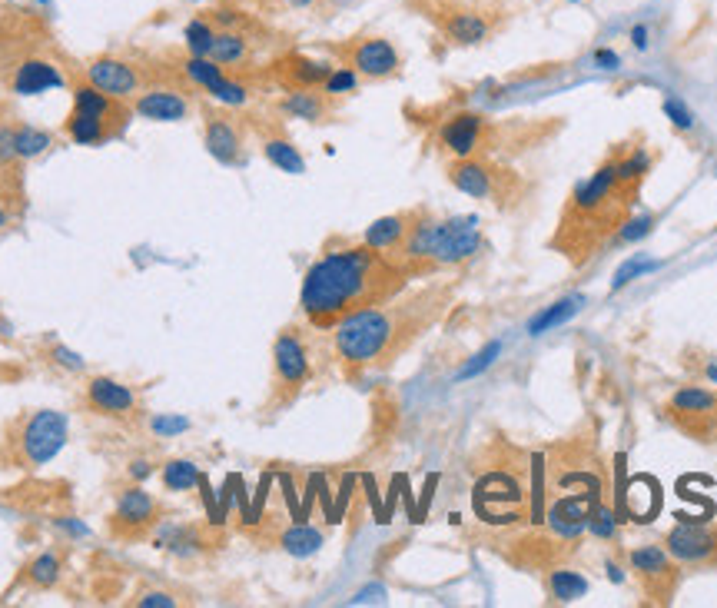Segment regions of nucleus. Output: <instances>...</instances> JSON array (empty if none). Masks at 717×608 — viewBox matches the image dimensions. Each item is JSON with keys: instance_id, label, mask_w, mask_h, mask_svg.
<instances>
[{"instance_id": "f257e3e1", "label": "nucleus", "mask_w": 717, "mask_h": 608, "mask_svg": "<svg viewBox=\"0 0 717 608\" xmlns=\"http://www.w3.org/2000/svg\"><path fill=\"white\" fill-rule=\"evenodd\" d=\"M452 283H425L402 290L386 303L366 306L332 326V356L349 379L389 369L422 333L439 323L452 303Z\"/></svg>"}, {"instance_id": "f03ea898", "label": "nucleus", "mask_w": 717, "mask_h": 608, "mask_svg": "<svg viewBox=\"0 0 717 608\" xmlns=\"http://www.w3.org/2000/svg\"><path fill=\"white\" fill-rule=\"evenodd\" d=\"M409 280L412 273L399 260L359 240L326 250L309 266L299 290V309L309 326L329 333L359 309L392 300L409 286Z\"/></svg>"}, {"instance_id": "7ed1b4c3", "label": "nucleus", "mask_w": 717, "mask_h": 608, "mask_svg": "<svg viewBox=\"0 0 717 608\" xmlns=\"http://www.w3.org/2000/svg\"><path fill=\"white\" fill-rule=\"evenodd\" d=\"M635 203L638 197H631L621 187L615 177V163H611V157H605L588 180H581L568 193L548 246L578 270L591 256H598L605 246L615 243L621 223L635 213Z\"/></svg>"}, {"instance_id": "20e7f679", "label": "nucleus", "mask_w": 717, "mask_h": 608, "mask_svg": "<svg viewBox=\"0 0 717 608\" xmlns=\"http://www.w3.org/2000/svg\"><path fill=\"white\" fill-rule=\"evenodd\" d=\"M482 243V226H478L475 216L439 220L429 210H419L409 236L402 240L392 260H399L412 273V280H419V276H429L435 270H449V266L475 260L482 253Z\"/></svg>"}, {"instance_id": "39448f33", "label": "nucleus", "mask_w": 717, "mask_h": 608, "mask_svg": "<svg viewBox=\"0 0 717 608\" xmlns=\"http://www.w3.org/2000/svg\"><path fill=\"white\" fill-rule=\"evenodd\" d=\"M449 183L455 190H462L465 197L492 203L495 210H518V206L528 200V190H532V183H528L522 173L505 167V163H498L492 157H485V153L465 157V160H452Z\"/></svg>"}, {"instance_id": "423d86ee", "label": "nucleus", "mask_w": 717, "mask_h": 608, "mask_svg": "<svg viewBox=\"0 0 717 608\" xmlns=\"http://www.w3.org/2000/svg\"><path fill=\"white\" fill-rule=\"evenodd\" d=\"M319 373L316 353L299 326H286L273 343V383H269V409L279 412L293 406L313 386Z\"/></svg>"}, {"instance_id": "0eeeda50", "label": "nucleus", "mask_w": 717, "mask_h": 608, "mask_svg": "<svg viewBox=\"0 0 717 608\" xmlns=\"http://www.w3.org/2000/svg\"><path fill=\"white\" fill-rule=\"evenodd\" d=\"M625 569L638 582V592L651 605H671L681 585V565L664 549V542H641L625 552Z\"/></svg>"}, {"instance_id": "6e6552de", "label": "nucleus", "mask_w": 717, "mask_h": 608, "mask_svg": "<svg viewBox=\"0 0 717 608\" xmlns=\"http://www.w3.org/2000/svg\"><path fill=\"white\" fill-rule=\"evenodd\" d=\"M664 419L681 436L717 449V389L708 383L678 386L664 403Z\"/></svg>"}, {"instance_id": "1a4fd4ad", "label": "nucleus", "mask_w": 717, "mask_h": 608, "mask_svg": "<svg viewBox=\"0 0 717 608\" xmlns=\"http://www.w3.org/2000/svg\"><path fill=\"white\" fill-rule=\"evenodd\" d=\"M67 442V419L54 409H37L17 426L14 452L24 469H40L64 449Z\"/></svg>"}, {"instance_id": "9d476101", "label": "nucleus", "mask_w": 717, "mask_h": 608, "mask_svg": "<svg viewBox=\"0 0 717 608\" xmlns=\"http://www.w3.org/2000/svg\"><path fill=\"white\" fill-rule=\"evenodd\" d=\"M664 549L681 569L717 572V522H678L664 535Z\"/></svg>"}, {"instance_id": "9b49d317", "label": "nucleus", "mask_w": 717, "mask_h": 608, "mask_svg": "<svg viewBox=\"0 0 717 608\" xmlns=\"http://www.w3.org/2000/svg\"><path fill=\"white\" fill-rule=\"evenodd\" d=\"M342 60L362 80H392L402 74V54L389 37H356L342 47Z\"/></svg>"}, {"instance_id": "f8f14e48", "label": "nucleus", "mask_w": 717, "mask_h": 608, "mask_svg": "<svg viewBox=\"0 0 717 608\" xmlns=\"http://www.w3.org/2000/svg\"><path fill=\"white\" fill-rule=\"evenodd\" d=\"M180 70H183V77L190 80L193 87H200L203 94H210L216 103H223V107H246L249 103V87L243 84V80H236L226 74V67H220L216 60L210 57H183L180 60Z\"/></svg>"}, {"instance_id": "ddd939ff", "label": "nucleus", "mask_w": 717, "mask_h": 608, "mask_svg": "<svg viewBox=\"0 0 717 608\" xmlns=\"http://www.w3.org/2000/svg\"><path fill=\"white\" fill-rule=\"evenodd\" d=\"M439 147L449 153L452 160L478 157V153L492 150V123L482 113L459 110L442 123L439 130Z\"/></svg>"}, {"instance_id": "4468645a", "label": "nucleus", "mask_w": 717, "mask_h": 608, "mask_svg": "<svg viewBox=\"0 0 717 608\" xmlns=\"http://www.w3.org/2000/svg\"><path fill=\"white\" fill-rule=\"evenodd\" d=\"M203 143L213 160L239 167L246 160V123L233 117L230 110H206Z\"/></svg>"}, {"instance_id": "2eb2a0df", "label": "nucleus", "mask_w": 717, "mask_h": 608, "mask_svg": "<svg viewBox=\"0 0 717 608\" xmlns=\"http://www.w3.org/2000/svg\"><path fill=\"white\" fill-rule=\"evenodd\" d=\"M157 522H160V502L153 499L147 489L133 486V489H123L117 496L110 525L120 539H143Z\"/></svg>"}, {"instance_id": "dca6fc26", "label": "nucleus", "mask_w": 717, "mask_h": 608, "mask_svg": "<svg viewBox=\"0 0 717 608\" xmlns=\"http://www.w3.org/2000/svg\"><path fill=\"white\" fill-rule=\"evenodd\" d=\"M87 84L117 100H133L143 90V74L123 57H97L87 64Z\"/></svg>"}, {"instance_id": "f3484780", "label": "nucleus", "mask_w": 717, "mask_h": 608, "mask_svg": "<svg viewBox=\"0 0 717 608\" xmlns=\"http://www.w3.org/2000/svg\"><path fill=\"white\" fill-rule=\"evenodd\" d=\"M611 163H615V177L631 197H638L648 173L654 170V153L644 147V140H621L608 150Z\"/></svg>"}, {"instance_id": "a211bd4d", "label": "nucleus", "mask_w": 717, "mask_h": 608, "mask_svg": "<svg viewBox=\"0 0 717 608\" xmlns=\"http://www.w3.org/2000/svg\"><path fill=\"white\" fill-rule=\"evenodd\" d=\"M332 67H336L332 60H319L309 54H286L273 64V74L279 84H283V90H319L332 74Z\"/></svg>"}, {"instance_id": "6ab92c4d", "label": "nucleus", "mask_w": 717, "mask_h": 608, "mask_svg": "<svg viewBox=\"0 0 717 608\" xmlns=\"http://www.w3.org/2000/svg\"><path fill=\"white\" fill-rule=\"evenodd\" d=\"M439 24H442V34L449 37V44H455V47H482L485 40H492V34H495L492 17L482 14V10H472V7L445 10L439 17Z\"/></svg>"}, {"instance_id": "aec40b11", "label": "nucleus", "mask_w": 717, "mask_h": 608, "mask_svg": "<svg viewBox=\"0 0 717 608\" xmlns=\"http://www.w3.org/2000/svg\"><path fill=\"white\" fill-rule=\"evenodd\" d=\"M87 406L100 416L130 419L137 412V393L127 383H117L110 376H93L87 383Z\"/></svg>"}, {"instance_id": "412c9836", "label": "nucleus", "mask_w": 717, "mask_h": 608, "mask_svg": "<svg viewBox=\"0 0 717 608\" xmlns=\"http://www.w3.org/2000/svg\"><path fill=\"white\" fill-rule=\"evenodd\" d=\"M276 117L303 120V123H326L336 110V100L322 90H283V97L273 103Z\"/></svg>"}, {"instance_id": "4be33fe9", "label": "nucleus", "mask_w": 717, "mask_h": 608, "mask_svg": "<svg viewBox=\"0 0 717 608\" xmlns=\"http://www.w3.org/2000/svg\"><path fill=\"white\" fill-rule=\"evenodd\" d=\"M253 130L259 133V143H263V157L279 167L283 173H306V160L303 153L296 150V143L286 137V130L279 127V120H263V123H253Z\"/></svg>"}, {"instance_id": "5701e85b", "label": "nucleus", "mask_w": 717, "mask_h": 608, "mask_svg": "<svg viewBox=\"0 0 717 608\" xmlns=\"http://www.w3.org/2000/svg\"><path fill=\"white\" fill-rule=\"evenodd\" d=\"M133 113H140L143 120H157V123H180L190 117V100L170 87H150L133 97Z\"/></svg>"}, {"instance_id": "b1692460", "label": "nucleus", "mask_w": 717, "mask_h": 608, "mask_svg": "<svg viewBox=\"0 0 717 608\" xmlns=\"http://www.w3.org/2000/svg\"><path fill=\"white\" fill-rule=\"evenodd\" d=\"M10 87H14V94L20 97H37V94H47V90L64 87V74H60L57 64H50L44 57H27L17 64Z\"/></svg>"}, {"instance_id": "393cba45", "label": "nucleus", "mask_w": 717, "mask_h": 608, "mask_svg": "<svg viewBox=\"0 0 717 608\" xmlns=\"http://www.w3.org/2000/svg\"><path fill=\"white\" fill-rule=\"evenodd\" d=\"M415 216H419V210H405V213L382 216V220H376L372 226H366V233H362V243H369L372 250H379V253L396 256L399 246H402V240H405V236H409V230H412Z\"/></svg>"}, {"instance_id": "a878e982", "label": "nucleus", "mask_w": 717, "mask_h": 608, "mask_svg": "<svg viewBox=\"0 0 717 608\" xmlns=\"http://www.w3.org/2000/svg\"><path fill=\"white\" fill-rule=\"evenodd\" d=\"M542 585H545V599L552 602V605L578 602L581 595H588V589H591L588 575H581L578 569H571L568 562H561V565H552V569H545Z\"/></svg>"}, {"instance_id": "bb28decb", "label": "nucleus", "mask_w": 717, "mask_h": 608, "mask_svg": "<svg viewBox=\"0 0 717 608\" xmlns=\"http://www.w3.org/2000/svg\"><path fill=\"white\" fill-rule=\"evenodd\" d=\"M210 60H216L220 67H246L249 60H253V40H249L243 30H216V37H213V47H210V54H206Z\"/></svg>"}, {"instance_id": "cd10ccee", "label": "nucleus", "mask_w": 717, "mask_h": 608, "mask_svg": "<svg viewBox=\"0 0 717 608\" xmlns=\"http://www.w3.org/2000/svg\"><path fill=\"white\" fill-rule=\"evenodd\" d=\"M64 130H67L70 140L80 143V147H100V143H107V140L117 137V133H113L103 120L87 117V113H80V110H70Z\"/></svg>"}, {"instance_id": "c85d7f7f", "label": "nucleus", "mask_w": 717, "mask_h": 608, "mask_svg": "<svg viewBox=\"0 0 717 608\" xmlns=\"http://www.w3.org/2000/svg\"><path fill=\"white\" fill-rule=\"evenodd\" d=\"M581 296H568V300H558V303H552L548 309H542V313H538L532 323H528V333L532 336H542V333H548V329H555L558 323H565V319H571L581 309Z\"/></svg>"}, {"instance_id": "c756f323", "label": "nucleus", "mask_w": 717, "mask_h": 608, "mask_svg": "<svg viewBox=\"0 0 717 608\" xmlns=\"http://www.w3.org/2000/svg\"><path fill=\"white\" fill-rule=\"evenodd\" d=\"M279 545L289 552V555H313L319 552V545H322V532H316L313 525H306V522H296V525H289V529L279 535Z\"/></svg>"}, {"instance_id": "7c9ffc66", "label": "nucleus", "mask_w": 717, "mask_h": 608, "mask_svg": "<svg viewBox=\"0 0 717 608\" xmlns=\"http://www.w3.org/2000/svg\"><path fill=\"white\" fill-rule=\"evenodd\" d=\"M60 572H64V562H60L57 552H40L34 562L27 565V579L37 589H54L60 582Z\"/></svg>"}, {"instance_id": "2f4dec72", "label": "nucleus", "mask_w": 717, "mask_h": 608, "mask_svg": "<svg viewBox=\"0 0 717 608\" xmlns=\"http://www.w3.org/2000/svg\"><path fill=\"white\" fill-rule=\"evenodd\" d=\"M163 486L170 492H190L193 486H200V469L190 459H170L163 466Z\"/></svg>"}, {"instance_id": "473e14b6", "label": "nucleus", "mask_w": 717, "mask_h": 608, "mask_svg": "<svg viewBox=\"0 0 717 608\" xmlns=\"http://www.w3.org/2000/svg\"><path fill=\"white\" fill-rule=\"evenodd\" d=\"M213 37H216V24L210 17H193L190 24L183 30V40H186V50H190L193 57H206L213 47Z\"/></svg>"}, {"instance_id": "72a5a7b5", "label": "nucleus", "mask_w": 717, "mask_h": 608, "mask_svg": "<svg viewBox=\"0 0 717 608\" xmlns=\"http://www.w3.org/2000/svg\"><path fill=\"white\" fill-rule=\"evenodd\" d=\"M47 147H50V133L37 130V127H17L14 130V153L20 160L40 157Z\"/></svg>"}, {"instance_id": "f704fd0d", "label": "nucleus", "mask_w": 717, "mask_h": 608, "mask_svg": "<svg viewBox=\"0 0 717 608\" xmlns=\"http://www.w3.org/2000/svg\"><path fill=\"white\" fill-rule=\"evenodd\" d=\"M359 74L352 67H332V74L326 77V84H322L319 90L326 97H332V100H339V97H349V94H356V87H359Z\"/></svg>"}, {"instance_id": "c9c22d12", "label": "nucleus", "mask_w": 717, "mask_h": 608, "mask_svg": "<svg viewBox=\"0 0 717 608\" xmlns=\"http://www.w3.org/2000/svg\"><path fill=\"white\" fill-rule=\"evenodd\" d=\"M701 359H688L691 373H694V383H708V386H717V356L714 353H698Z\"/></svg>"}, {"instance_id": "e433bc0d", "label": "nucleus", "mask_w": 717, "mask_h": 608, "mask_svg": "<svg viewBox=\"0 0 717 608\" xmlns=\"http://www.w3.org/2000/svg\"><path fill=\"white\" fill-rule=\"evenodd\" d=\"M664 113H668V120H671L681 133L694 130V113H691L688 107H684V100L668 97V100H664Z\"/></svg>"}, {"instance_id": "4c0bfd02", "label": "nucleus", "mask_w": 717, "mask_h": 608, "mask_svg": "<svg viewBox=\"0 0 717 608\" xmlns=\"http://www.w3.org/2000/svg\"><path fill=\"white\" fill-rule=\"evenodd\" d=\"M498 353H502V343H488V346L482 349V353H478V356H475V363H469V366H465V369H462V373H459V379L478 376V373H482V369H488V366H492V359H495Z\"/></svg>"}, {"instance_id": "58836bf2", "label": "nucleus", "mask_w": 717, "mask_h": 608, "mask_svg": "<svg viewBox=\"0 0 717 608\" xmlns=\"http://www.w3.org/2000/svg\"><path fill=\"white\" fill-rule=\"evenodd\" d=\"M54 356H57V363H60V366L70 369V373H83V369H87V363H83V359H80L77 353H70L67 346H54Z\"/></svg>"}, {"instance_id": "ea45409f", "label": "nucleus", "mask_w": 717, "mask_h": 608, "mask_svg": "<svg viewBox=\"0 0 717 608\" xmlns=\"http://www.w3.org/2000/svg\"><path fill=\"white\" fill-rule=\"evenodd\" d=\"M133 605H140V608H150V605H157V608H176L180 602L173 599L170 592H147V595H140Z\"/></svg>"}, {"instance_id": "a19ab883", "label": "nucleus", "mask_w": 717, "mask_h": 608, "mask_svg": "<svg viewBox=\"0 0 717 608\" xmlns=\"http://www.w3.org/2000/svg\"><path fill=\"white\" fill-rule=\"evenodd\" d=\"M591 60H595V67H601V70H615V67H621V57H618L611 47H598L595 54H591Z\"/></svg>"}, {"instance_id": "79ce46f5", "label": "nucleus", "mask_w": 717, "mask_h": 608, "mask_svg": "<svg viewBox=\"0 0 717 608\" xmlns=\"http://www.w3.org/2000/svg\"><path fill=\"white\" fill-rule=\"evenodd\" d=\"M186 429V419H153V432H160V436H176V432Z\"/></svg>"}, {"instance_id": "37998d69", "label": "nucleus", "mask_w": 717, "mask_h": 608, "mask_svg": "<svg viewBox=\"0 0 717 608\" xmlns=\"http://www.w3.org/2000/svg\"><path fill=\"white\" fill-rule=\"evenodd\" d=\"M14 130H4L0 127V160H14Z\"/></svg>"}, {"instance_id": "c03bdc74", "label": "nucleus", "mask_w": 717, "mask_h": 608, "mask_svg": "<svg viewBox=\"0 0 717 608\" xmlns=\"http://www.w3.org/2000/svg\"><path fill=\"white\" fill-rule=\"evenodd\" d=\"M651 30H648V24H638V27H631V44H635L638 50H648L651 47Z\"/></svg>"}, {"instance_id": "a18cd8bd", "label": "nucleus", "mask_w": 717, "mask_h": 608, "mask_svg": "<svg viewBox=\"0 0 717 608\" xmlns=\"http://www.w3.org/2000/svg\"><path fill=\"white\" fill-rule=\"evenodd\" d=\"M279 4L289 7V10H313L319 0H279Z\"/></svg>"}, {"instance_id": "49530a36", "label": "nucleus", "mask_w": 717, "mask_h": 608, "mask_svg": "<svg viewBox=\"0 0 717 608\" xmlns=\"http://www.w3.org/2000/svg\"><path fill=\"white\" fill-rule=\"evenodd\" d=\"M130 472H133V476H137V479H147L153 469H150V462H133V469H130Z\"/></svg>"}, {"instance_id": "de8ad7c7", "label": "nucleus", "mask_w": 717, "mask_h": 608, "mask_svg": "<svg viewBox=\"0 0 717 608\" xmlns=\"http://www.w3.org/2000/svg\"><path fill=\"white\" fill-rule=\"evenodd\" d=\"M4 223H7V213H4V210H0V226H4Z\"/></svg>"}, {"instance_id": "09e8293b", "label": "nucleus", "mask_w": 717, "mask_h": 608, "mask_svg": "<svg viewBox=\"0 0 717 608\" xmlns=\"http://www.w3.org/2000/svg\"><path fill=\"white\" fill-rule=\"evenodd\" d=\"M568 4H581V0H568Z\"/></svg>"}]
</instances>
